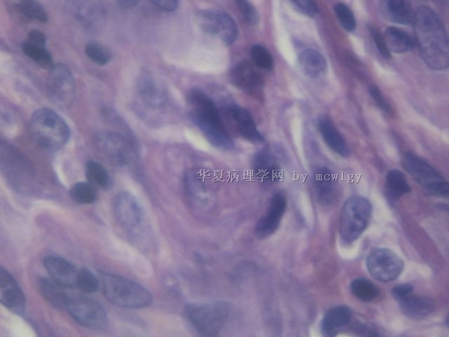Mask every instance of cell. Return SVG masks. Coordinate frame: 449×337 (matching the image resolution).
Wrapping results in <instances>:
<instances>
[{
    "label": "cell",
    "mask_w": 449,
    "mask_h": 337,
    "mask_svg": "<svg viewBox=\"0 0 449 337\" xmlns=\"http://www.w3.org/2000/svg\"><path fill=\"white\" fill-rule=\"evenodd\" d=\"M0 300L8 309L22 313L25 307L23 291L13 277L2 267L0 269Z\"/></svg>",
    "instance_id": "18"
},
{
    "label": "cell",
    "mask_w": 449,
    "mask_h": 337,
    "mask_svg": "<svg viewBox=\"0 0 449 337\" xmlns=\"http://www.w3.org/2000/svg\"><path fill=\"white\" fill-rule=\"evenodd\" d=\"M333 9L338 21L344 29L349 32L356 29V20L352 11L348 6L339 2L334 5Z\"/></svg>",
    "instance_id": "36"
},
{
    "label": "cell",
    "mask_w": 449,
    "mask_h": 337,
    "mask_svg": "<svg viewBox=\"0 0 449 337\" xmlns=\"http://www.w3.org/2000/svg\"><path fill=\"white\" fill-rule=\"evenodd\" d=\"M383 37L390 53L409 52L413 50L415 46L414 38L407 32L396 27H387Z\"/></svg>",
    "instance_id": "28"
},
{
    "label": "cell",
    "mask_w": 449,
    "mask_h": 337,
    "mask_svg": "<svg viewBox=\"0 0 449 337\" xmlns=\"http://www.w3.org/2000/svg\"><path fill=\"white\" fill-rule=\"evenodd\" d=\"M187 100L190 119L205 138L219 150H232L234 146L233 140L212 99L203 91L192 88L187 93Z\"/></svg>",
    "instance_id": "2"
},
{
    "label": "cell",
    "mask_w": 449,
    "mask_h": 337,
    "mask_svg": "<svg viewBox=\"0 0 449 337\" xmlns=\"http://www.w3.org/2000/svg\"><path fill=\"white\" fill-rule=\"evenodd\" d=\"M401 162L405 170L428 192L437 197L448 196V183L429 163L411 152L405 154Z\"/></svg>",
    "instance_id": "7"
},
{
    "label": "cell",
    "mask_w": 449,
    "mask_h": 337,
    "mask_svg": "<svg viewBox=\"0 0 449 337\" xmlns=\"http://www.w3.org/2000/svg\"><path fill=\"white\" fill-rule=\"evenodd\" d=\"M151 2L159 8L168 12L175 11L179 5L177 0H155Z\"/></svg>",
    "instance_id": "45"
},
{
    "label": "cell",
    "mask_w": 449,
    "mask_h": 337,
    "mask_svg": "<svg viewBox=\"0 0 449 337\" xmlns=\"http://www.w3.org/2000/svg\"><path fill=\"white\" fill-rule=\"evenodd\" d=\"M43 265L50 277L62 286L76 287L79 270L67 260L53 255L43 258Z\"/></svg>",
    "instance_id": "17"
},
{
    "label": "cell",
    "mask_w": 449,
    "mask_h": 337,
    "mask_svg": "<svg viewBox=\"0 0 449 337\" xmlns=\"http://www.w3.org/2000/svg\"><path fill=\"white\" fill-rule=\"evenodd\" d=\"M368 91L373 98L375 103L384 113L388 115L393 114V110L391 105L383 96L380 88L375 84H370L368 88Z\"/></svg>",
    "instance_id": "41"
},
{
    "label": "cell",
    "mask_w": 449,
    "mask_h": 337,
    "mask_svg": "<svg viewBox=\"0 0 449 337\" xmlns=\"http://www.w3.org/2000/svg\"><path fill=\"white\" fill-rule=\"evenodd\" d=\"M290 3L297 11L309 17L316 15L319 11L316 4L311 0L292 1Z\"/></svg>",
    "instance_id": "42"
},
{
    "label": "cell",
    "mask_w": 449,
    "mask_h": 337,
    "mask_svg": "<svg viewBox=\"0 0 449 337\" xmlns=\"http://www.w3.org/2000/svg\"><path fill=\"white\" fill-rule=\"evenodd\" d=\"M39 289L42 296L52 305L58 308H66L71 295L65 287L59 284L51 277H42L38 282Z\"/></svg>",
    "instance_id": "27"
},
{
    "label": "cell",
    "mask_w": 449,
    "mask_h": 337,
    "mask_svg": "<svg viewBox=\"0 0 449 337\" xmlns=\"http://www.w3.org/2000/svg\"><path fill=\"white\" fill-rule=\"evenodd\" d=\"M85 52L90 60L101 66L108 64L112 59L109 50L97 41L88 42L85 46Z\"/></svg>",
    "instance_id": "32"
},
{
    "label": "cell",
    "mask_w": 449,
    "mask_h": 337,
    "mask_svg": "<svg viewBox=\"0 0 449 337\" xmlns=\"http://www.w3.org/2000/svg\"><path fill=\"white\" fill-rule=\"evenodd\" d=\"M379 10L386 20L403 25H413L415 11L405 0H384L379 2Z\"/></svg>",
    "instance_id": "20"
},
{
    "label": "cell",
    "mask_w": 449,
    "mask_h": 337,
    "mask_svg": "<svg viewBox=\"0 0 449 337\" xmlns=\"http://www.w3.org/2000/svg\"><path fill=\"white\" fill-rule=\"evenodd\" d=\"M297 63L302 73L311 79H320L327 72L326 59L314 48L302 50L297 55Z\"/></svg>",
    "instance_id": "23"
},
{
    "label": "cell",
    "mask_w": 449,
    "mask_h": 337,
    "mask_svg": "<svg viewBox=\"0 0 449 337\" xmlns=\"http://www.w3.org/2000/svg\"><path fill=\"white\" fill-rule=\"evenodd\" d=\"M350 289L354 296L365 302L372 301L380 293L377 286L365 278H357L352 280Z\"/></svg>",
    "instance_id": "31"
},
{
    "label": "cell",
    "mask_w": 449,
    "mask_h": 337,
    "mask_svg": "<svg viewBox=\"0 0 449 337\" xmlns=\"http://www.w3.org/2000/svg\"><path fill=\"white\" fill-rule=\"evenodd\" d=\"M76 287L86 293H93L99 287V279L93 272L88 268L79 270Z\"/></svg>",
    "instance_id": "38"
},
{
    "label": "cell",
    "mask_w": 449,
    "mask_h": 337,
    "mask_svg": "<svg viewBox=\"0 0 449 337\" xmlns=\"http://www.w3.org/2000/svg\"><path fill=\"white\" fill-rule=\"evenodd\" d=\"M235 4L239 13L248 24L250 25L258 24L260 15L253 4L246 0H237Z\"/></svg>",
    "instance_id": "39"
},
{
    "label": "cell",
    "mask_w": 449,
    "mask_h": 337,
    "mask_svg": "<svg viewBox=\"0 0 449 337\" xmlns=\"http://www.w3.org/2000/svg\"><path fill=\"white\" fill-rule=\"evenodd\" d=\"M368 29L380 55L386 59L390 58L391 53L380 30L373 25H368Z\"/></svg>",
    "instance_id": "40"
},
{
    "label": "cell",
    "mask_w": 449,
    "mask_h": 337,
    "mask_svg": "<svg viewBox=\"0 0 449 337\" xmlns=\"http://www.w3.org/2000/svg\"><path fill=\"white\" fill-rule=\"evenodd\" d=\"M28 41L41 46H45L46 37L40 30L32 29L28 34Z\"/></svg>",
    "instance_id": "44"
},
{
    "label": "cell",
    "mask_w": 449,
    "mask_h": 337,
    "mask_svg": "<svg viewBox=\"0 0 449 337\" xmlns=\"http://www.w3.org/2000/svg\"><path fill=\"white\" fill-rule=\"evenodd\" d=\"M71 197L78 203L89 204L96 199V194L93 187L85 182L75 183L70 190Z\"/></svg>",
    "instance_id": "35"
},
{
    "label": "cell",
    "mask_w": 449,
    "mask_h": 337,
    "mask_svg": "<svg viewBox=\"0 0 449 337\" xmlns=\"http://www.w3.org/2000/svg\"><path fill=\"white\" fill-rule=\"evenodd\" d=\"M250 56L253 62L259 67L272 70L274 68V59L268 49L261 44H255L250 49Z\"/></svg>",
    "instance_id": "37"
},
{
    "label": "cell",
    "mask_w": 449,
    "mask_h": 337,
    "mask_svg": "<svg viewBox=\"0 0 449 337\" xmlns=\"http://www.w3.org/2000/svg\"><path fill=\"white\" fill-rule=\"evenodd\" d=\"M66 309L78 323L88 329L103 330L108 326L106 311L93 300L71 295Z\"/></svg>",
    "instance_id": "8"
},
{
    "label": "cell",
    "mask_w": 449,
    "mask_h": 337,
    "mask_svg": "<svg viewBox=\"0 0 449 337\" xmlns=\"http://www.w3.org/2000/svg\"><path fill=\"white\" fill-rule=\"evenodd\" d=\"M404 315L413 319H422L432 313L435 308L432 299L412 293L397 300Z\"/></svg>",
    "instance_id": "25"
},
{
    "label": "cell",
    "mask_w": 449,
    "mask_h": 337,
    "mask_svg": "<svg viewBox=\"0 0 449 337\" xmlns=\"http://www.w3.org/2000/svg\"><path fill=\"white\" fill-rule=\"evenodd\" d=\"M198 24L206 34L218 37L225 44H233L238 37V29L233 18L222 11L206 9L198 13Z\"/></svg>",
    "instance_id": "9"
},
{
    "label": "cell",
    "mask_w": 449,
    "mask_h": 337,
    "mask_svg": "<svg viewBox=\"0 0 449 337\" xmlns=\"http://www.w3.org/2000/svg\"><path fill=\"white\" fill-rule=\"evenodd\" d=\"M50 99L60 106H67L74 100L75 82L69 69L63 64H55L50 70L47 80Z\"/></svg>",
    "instance_id": "12"
},
{
    "label": "cell",
    "mask_w": 449,
    "mask_h": 337,
    "mask_svg": "<svg viewBox=\"0 0 449 337\" xmlns=\"http://www.w3.org/2000/svg\"><path fill=\"white\" fill-rule=\"evenodd\" d=\"M229 305L224 301L190 303L185 314L193 328L203 336H215L224 327L229 315Z\"/></svg>",
    "instance_id": "5"
},
{
    "label": "cell",
    "mask_w": 449,
    "mask_h": 337,
    "mask_svg": "<svg viewBox=\"0 0 449 337\" xmlns=\"http://www.w3.org/2000/svg\"><path fill=\"white\" fill-rule=\"evenodd\" d=\"M227 113L244 139L253 143H261L264 140L253 116L246 108L238 105H231L227 107Z\"/></svg>",
    "instance_id": "19"
},
{
    "label": "cell",
    "mask_w": 449,
    "mask_h": 337,
    "mask_svg": "<svg viewBox=\"0 0 449 337\" xmlns=\"http://www.w3.org/2000/svg\"><path fill=\"white\" fill-rule=\"evenodd\" d=\"M229 78L236 88L248 95L260 98L262 93L263 77L247 60H242L233 66Z\"/></svg>",
    "instance_id": "14"
},
{
    "label": "cell",
    "mask_w": 449,
    "mask_h": 337,
    "mask_svg": "<svg viewBox=\"0 0 449 337\" xmlns=\"http://www.w3.org/2000/svg\"><path fill=\"white\" fill-rule=\"evenodd\" d=\"M413 291V287L411 284H402L392 288L391 294L393 297L397 300L412 293Z\"/></svg>",
    "instance_id": "43"
},
{
    "label": "cell",
    "mask_w": 449,
    "mask_h": 337,
    "mask_svg": "<svg viewBox=\"0 0 449 337\" xmlns=\"http://www.w3.org/2000/svg\"><path fill=\"white\" fill-rule=\"evenodd\" d=\"M286 207L287 199L283 194L277 192L272 196L266 213L258 220L255 227V234L258 239L269 237L277 230Z\"/></svg>",
    "instance_id": "15"
},
{
    "label": "cell",
    "mask_w": 449,
    "mask_h": 337,
    "mask_svg": "<svg viewBox=\"0 0 449 337\" xmlns=\"http://www.w3.org/2000/svg\"><path fill=\"white\" fill-rule=\"evenodd\" d=\"M22 51L43 68L51 70L54 65L53 59L45 46L34 44L28 41L22 44Z\"/></svg>",
    "instance_id": "30"
},
{
    "label": "cell",
    "mask_w": 449,
    "mask_h": 337,
    "mask_svg": "<svg viewBox=\"0 0 449 337\" xmlns=\"http://www.w3.org/2000/svg\"><path fill=\"white\" fill-rule=\"evenodd\" d=\"M102 291L112 303L124 308L139 309L151 305L152 295L140 284L119 275L100 272Z\"/></svg>",
    "instance_id": "3"
},
{
    "label": "cell",
    "mask_w": 449,
    "mask_h": 337,
    "mask_svg": "<svg viewBox=\"0 0 449 337\" xmlns=\"http://www.w3.org/2000/svg\"><path fill=\"white\" fill-rule=\"evenodd\" d=\"M314 189L319 203L322 205L332 204L336 198L337 185L331 171L319 167L314 173Z\"/></svg>",
    "instance_id": "21"
},
{
    "label": "cell",
    "mask_w": 449,
    "mask_h": 337,
    "mask_svg": "<svg viewBox=\"0 0 449 337\" xmlns=\"http://www.w3.org/2000/svg\"><path fill=\"white\" fill-rule=\"evenodd\" d=\"M30 129L35 141L48 150H58L68 141L70 129L65 119L53 110H36L30 120Z\"/></svg>",
    "instance_id": "4"
},
{
    "label": "cell",
    "mask_w": 449,
    "mask_h": 337,
    "mask_svg": "<svg viewBox=\"0 0 449 337\" xmlns=\"http://www.w3.org/2000/svg\"><path fill=\"white\" fill-rule=\"evenodd\" d=\"M253 169L257 178L265 183H274L280 176L281 169L276 159L265 149L254 155Z\"/></svg>",
    "instance_id": "22"
},
{
    "label": "cell",
    "mask_w": 449,
    "mask_h": 337,
    "mask_svg": "<svg viewBox=\"0 0 449 337\" xmlns=\"http://www.w3.org/2000/svg\"><path fill=\"white\" fill-rule=\"evenodd\" d=\"M318 128L326 144L334 152L342 157L349 156V150L347 143L330 119L326 117L320 118Z\"/></svg>",
    "instance_id": "26"
},
{
    "label": "cell",
    "mask_w": 449,
    "mask_h": 337,
    "mask_svg": "<svg viewBox=\"0 0 449 337\" xmlns=\"http://www.w3.org/2000/svg\"><path fill=\"white\" fill-rule=\"evenodd\" d=\"M403 266V260L386 248L372 250L366 259L368 272L375 279L382 282L396 279L401 274Z\"/></svg>",
    "instance_id": "10"
},
{
    "label": "cell",
    "mask_w": 449,
    "mask_h": 337,
    "mask_svg": "<svg viewBox=\"0 0 449 337\" xmlns=\"http://www.w3.org/2000/svg\"><path fill=\"white\" fill-rule=\"evenodd\" d=\"M20 11L26 17L41 22H46L48 14L45 8L37 1L25 0L18 4Z\"/></svg>",
    "instance_id": "34"
},
{
    "label": "cell",
    "mask_w": 449,
    "mask_h": 337,
    "mask_svg": "<svg viewBox=\"0 0 449 337\" xmlns=\"http://www.w3.org/2000/svg\"><path fill=\"white\" fill-rule=\"evenodd\" d=\"M420 55L430 68L443 71L449 66L448 33L440 15L431 8L421 5L415 11L413 25Z\"/></svg>",
    "instance_id": "1"
},
{
    "label": "cell",
    "mask_w": 449,
    "mask_h": 337,
    "mask_svg": "<svg viewBox=\"0 0 449 337\" xmlns=\"http://www.w3.org/2000/svg\"><path fill=\"white\" fill-rule=\"evenodd\" d=\"M95 143L101 152L112 163L126 166L133 157V147L121 134L113 131H102L97 134Z\"/></svg>",
    "instance_id": "13"
},
{
    "label": "cell",
    "mask_w": 449,
    "mask_h": 337,
    "mask_svg": "<svg viewBox=\"0 0 449 337\" xmlns=\"http://www.w3.org/2000/svg\"><path fill=\"white\" fill-rule=\"evenodd\" d=\"M370 201L362 196H352L344 204L340 216L339 232L347 243L356 240L366 230L372 216Z\"/></svg>",
    "instance_id": "6"
},
{
    "label": "cell",
    "mask_w": 449,
    "mask_h": 337,
    "mask_svg": "<svg viewBox=\"0 0 449 337\" xmlns=\"http://www.w3.org/2000/svg\"><path fill=\"white\" fill-rule=\"evenodd\" d=\"M116 4L123 9H130L135 7L139 4V1L135 0H121L117 1Z\"/></svg>",
    "instance_id": "46"
},
{
    "label": "cell",
    "mask_w": 449,
    "mask_h": 337,
    "mask_svg": "<svg viewBox=\"0 0 449 337\" xmlns=\"http://www.w3.org/2000/svg\"><path fill=\"white\" fill-rule=\"evenodd\" d=\"M385 187L388 194L394 199H398L411 191L406 176L398 169L390 170L387 173Z\"/></svg>",
    "instance_id": "29"
},
{
    "label": "cell",
    "mask_w": 449,
    "mask_h": 337,
    "mask_svg": "<svg viewBox=\"0 0 449 337\" xmlns=\"http://www.w3.org/2000/svg\"><path fill=\"white\" fill-rule=\"evenodd\" d=\"M113 212L117 223L124 230L136 232L142 227L145 219L142 208L130 193L121 192L115 196Z\"/></svg>",
    "instance_id": "11"
},
{
    "label": "cell",
    "mask_w": 449,
    "mask_h": 337,
    "mask_svg": "<svg viewBox=\"0 0 449 337\" xmlns=\"http://www.w3.org/2000/svg\"><path fill=\"white\" fill-rule=\"evenodd\" d=\"M351 315V310L348 306L341 305L330 308L321 321L323 335L328 337L335 336L341 328L350 322Z\"/></svg>",
    "instance_id": "24"
},
{
    "label": "cell",
    "mask_w": 449,
    "mask_h": 337,
    "mask_svg": "<svg viewBox=\"0 0 449 337\" xmlns=\"http://www.w3.org/2000/svg\"><path fill=\"white\" fill-rule=\"evenodd\" d=\"M137 89L142 102L149 107H162L168 101V95L165 86L148 72L140 74Z\"/></svg>",
    "instance_id": "16"
},
{
    "label": "cell",
    "mask_w": 449,
    "mask_h": 337,
    "mask_svg": "<svg viewBox=\"0 0 449 337\" xmlns=\"http://www.w3.org/2000/svg\"><path fill=\"white\" fill-rule=\"evenodd\" d=\"M86 175L94 183L102 188H107L110 185L111 179L107 171L99 162L89 161L86 166Z\"/></svg>",
    "instance_id": "33"
}]
</instances>
